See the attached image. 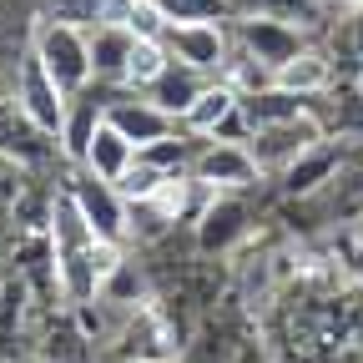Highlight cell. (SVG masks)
I'll return each instance as SVG.
<instances>
[{
    "mask_svg": "<svg viewBox=\"0 0 363 363\" xmlns=\"http://www.w3.org/2000/svg\"><path fill=\"white\" fill-rule=\"evenodd\" d=\"M45 233H51V272H56L66 303H76V308L96 303L111 283V272H116V242H106L76 212V202L66 192L45 212Z\"/></svg>",
    "mask_w": 363,
    "mask_h": 363,
    "instance_id": "cell-1",
    "label": "cell"
},
{
    "mask_svg": "<svg viewBox=\"0 0 363 363\" xmlns=\"http://www.w3.org/2000/svg\"><path fill=\"white\" fill-rule=\"evenodd\" d=\"M30 56H35L45 71H51V81L66 91V101L81 96L86 86H96V76H91V30H81V26L45 21V16H40Z\"/></svg>",
    "mask_w": 363,
    "mask_h": 363,
    "instance_id": "cell-2",
    "label": "cell"
},
{
    "mask_svg": "<svg viewBox=\"0 0 363 363\" xmlns=\"http://www.w3.org/2000/svg\"><path fill=\"white\" fill-rule=\"evenodd\" d=\"M0 157H11L26 177L66 157V152H61V136L45 131V126L11 96V91H0Z\"/></svg>",
    "mask_w": 363,
    "mask_h": 363,
    "instance_id": "cell-3",
    "label": "cell"
},
{
    "mask_svg": "<svg viewBox=\"0 0 363 363\" xmlns=\"http://www.w3.org/2000/svg\"><path fill=\"white\" fill-rule=\"evenodd\" d=\"M323 142H328L323 121L308 111V116H293V121H278V126L252 131L247 136V152H252V162H257L262 177H283L293 162H303L313 147H323Z\"/></svg>",
    "mask_w": 363,
    "mask_h": 363,
    "instance_id": "cell-4",
    "label": "cell"
},
{
    "mask_svg": "<svg viewBox=\"0 0 363 363\" xmlns=\"http://www.w3.org/2000/svg\"><path fill=\"white\" fill-rule=\"evenodd\" d=\"M233 40L242 45V51H247L262 71H272V81H278V71H283L288 61H298L308 45H313L303 26L272 21V16H238V21H233Z\"/></svg>",
    "mask_w": 363,
    "mask_h": 363,
    "instance_id": "cell-5",
    "label": "cell"
},
{
    "mask_svg": "<svg viewBox=\"0 0 363 363\" xmlns=\"http://www.w3.org/2000/svg\"><path fill=\"white\" fill-rule=\"evenodd\" d=\"M66 197L76 202V212L96 227V233L106 238V242H126V233H131V202L121 197V187H111V182H101V177H91V172H81V167H71V182H66Z\"/></svg>",
    "mask_w": 363,
    "mask_h": 363,
    "instance_id": "cell-6",
    "label": "cell"
},
{
    "mask_svg": "<svg viewBox=\"0 0 363 363\" xmlns=\"http://www.w3.org/2000/svg\"><path fill=\"white\" fill-rule=\"evenodd\" d=\"M167 56L187 61L197 71H207L212 81H222L227 61H233V21H192V26H167L162 35Z\"/></svg>",
    "mask_w": 363,
    "mask_h": 363,
    "instance_id": "cell-7",
    "label": "cell"
},
{
    "mask_svg": "<svg viewBox=\"0 0 363 363\" xmlns=\"http://www.w3.org/2000/svg\"><path fill=\"white\" fill-rule=\"evenodd\" d=\"M192 182L207 197H217V192H247L252 182H262V172H257L247 142H202V152L192 162Z\"/></svg>",
    "mask_w": 363,
    "mask_h": 363,
    "instance_id": "cell-8",
    "label": "cell"
},
{
    "mask_svg": "<svg viewBox=\"0 0 363 363\" xmlns=\"http://www.w3.org/2000/svg\"><path fill=\"white\" fill-rule=\"evenodd\" d=\"M106 121L136 147H152V142H162V136L177 131V121L157 101H147L142 91H131V86H106Z\"/></svg>",
    "mask_w": 363,
    "mask_h": 363,
    "instance_id": "cell-9",
    "label": "cell"
},
{
    "mask_svg": "<svg viewBox=\"0 0 363 363\" xmlns=\"http://www.w3.org/2000/svg\"><path fill=\"white\" fill-rule=\"evenodd\" d=\"M207 86H212V76L207 71H197V66H187V61H177V56H167L162 61V71L142 86V96L147 101H157L172 121H182L202 96H207Z\"/></svg>",
    "mask_w": 363,
    "mask_h": 363,
    "instance_id": "cell-10",
    "label": "cell"
},
{
    "mask_svg": "<svg viewBox=\"0 0 363 363\" xmlns=\"http://www.w3.org/2000/svg\"><path fill=\"white\" fill-rule=\"evenodd\" d=\"M11 96L45 126V131H56L61 136V121H66V91L51 81V71H45L35 56H26L21 61V71H16V81H11Z\"/></svg>",
    "mask_w": 363,
    "mask_h": 363,
    "instance_id": "cell-11",
    "label": "cell"
},
{
    "mask_svg": "<svg viewBox=\"0 0 363 363\" xmlns=\"http://www.w3.org/2000/svg\"><path fill=\"white\" fill-rule=\"evenodd\" d=\"M136 45H142V35L126 30V26H111V21L91 26V76H96V86H126L131 81Z\"/></svg>",
    "mask_w": 363,
    "mask_h": 363,
    "instance_id": "cell-12",
    "label": "cell"
},
{
    "mask_svg": "<svg viewBox=\"0 0 363 363\" xmlns=\"http://www.w3.org/2000/svg\"><path fill=\"white\" fill-rule=\"evenodd\" d=\"M106 121V86H86L81 96L66 101V121H61V152L71 167H81L86 147H91V136L101 131Z\"/></svg>",
    "mask_w": 363,
    "mask_h": 363,
    "instance_id": "cell-13",
    "label": "cell"
},
{
    "mask_svg": "<svg viewBox=\"0 0 363 363\" xmlns=\"http://www.w3.org/2000/svg\"><path fill=\"white\" fill-rule=\"evenodd\" d=\"M136 157H142V147L126 142L111 121H101V131L91 136V147H86V157H81V172H91V177L111 182V187H121V182L131 177V167H136Z\"/></svg>",
    "mask_w": 363,
    "mask_h": 363,
    "instance_id": "cell-14",
    "label": "cell"
},
{
    "mask_svg": "<svg viewBox=\"0 0 363 363\" xmlns=\"http://www.w3.org/2000/svg\"><path fill=\"white\" fill-rule=\"evenodd\" d=\"M242 238H247V207H242L233 192L207 197L202 222H197V242H202V252H227V247L242 242Z\"/></svg>",
    "mask_w": 363,
    "mask_h": 363,
    "instance_id": "cell-15",
    "label": "cell"
},
{
    "mask_svg": "<svg viewBox=\"0 0 363 363\" xmlns=\"http://www.w3.org/2000/svg\"><path fill=\"white\" fill-rule=\"evenodd\" d=\"M338 81V61L328 56V51H318V45H308V51L298 56V61H288L283 71H278V81L272 86H283V91H298V96H308V101H318L323 91Z\"/></svg>",
    "mask_w": 363,
    "mask_h": 363,
    "instance_id": "cell-16",
    "label": "cell"
},
{
    "mask_svg": "<svg viewBox=\"0 0 363 363\" xmlns=\"http://www.w3.org/2000/svg\"><path fill=\"white\" fill-rule=\"evenodd\" d=\"M333 177H338V152H333V142H323V147H313L303 162H293L278 182H283L288 197H313L318 187H328Z\"/></svg>",
    "mask_w": 363,
    "mask_h": 363,
    "instance_id": "cell-17",
    "label": "cell"
},
{
    "mask_svg": "<svg viewBox=\"0 0 363 363\" xmlns=\"http://www.w3.org/2000/svg\"><path fill=\"white\" fill-rule=\"evenodd\" d=\"M238 16H272V21H293V26H318V16L328 11V0H233Z\"/></svg>",
    "mask_w": 363,
    "mask_h": 363,
    "instance_id": "cell-18",
    "label": "cell"
},
{
    "mask_svg": "<svg viewBox=\"0 0 363 363\" xmlns=\"http://www.w3.org/2000/svg\"><path fill=\"white\" fill-rule=\"evenodd\" d=\"M167 26H192V21H238L233 0H152Z\"/></svg>",
    "mask_w": 363,
    "mask_h": 363,
    "instance_id": "cell-19",
    "label": "cell"
},
{
    "mask_svg": "<svg viewBox=\"0 0 363 363\" xmlns=\"http://www.w3.org/2000/svg\"><path fill=\"white\" fill-rule=\"evenodd\" d=\"M106 6H111V0H40V16H45V21H66V26L91 30V26L101 21Z\"/></svg>",
    "mask_w": 363,
    "mask_h": 363,
    "instance_id": "cell-20",
    "label": "cell"
},
{
    "mask_svg": "<svg viewBox=\"0 0 363 363\" xmlns=\"http://www.w3.org/2000/svg\"><path fill=\"white\" fill-rule=\"evenodd\" d=\"M21 192H26V172L11 157H0V207H16Z\"/></svg>",
    "mask_w": 363,
    "mask_h": 363,
    "instance_id": "cell-21",
    "label": "cell"
},
{
    "mask_svg": "<svg viewBox=\"0 0 363 363\" xmlns=\"http://www.w3.org/2000/svg\"><path fill=\"white\" fill-rule=\"evenodd\" d=\"M131 363H167V358H131Z\"/></svg>",
    "mask_w": 363,
    "mask_h": 363,
    "instance_id": "cell-22",
    "label": "cell"
},
{
    "mask_svg": "<svg viewBox=\"0 0 363 363\" xmlns=\"http://www.w3.org/2000/svg\"><path fill=\"white\" fill-rule=\"evenodd\" d=\"M0 91H6V81H0Z\"/></svg>",
    "mask_w": 363,
    "mask_h": 363,
    "instance_id": "cell-23",
    "label": "cell"
}]
</instances>
